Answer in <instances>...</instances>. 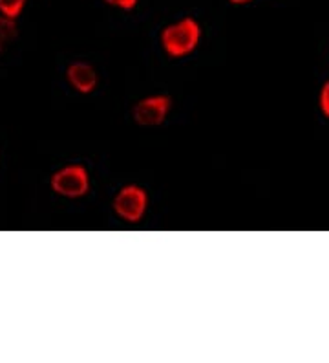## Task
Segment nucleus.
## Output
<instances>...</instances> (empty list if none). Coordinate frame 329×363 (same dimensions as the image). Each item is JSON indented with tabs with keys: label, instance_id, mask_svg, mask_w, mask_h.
<instances>
[{
	"label": "nucleus",
	"instance_id": "obj_1",
	"mask_svg": "<svg viewBox=\"0 0 329 363\" xmlns=\"http://www.w3.org/2000/svg\"><path fill=\"white\" fill-rule=\"evenodd\" d=\"M200 37H202L200 24L194 18H181L175 24L165 28L161 43L171 57H183L196 50Z\"/></svg>",
	"mask_w": 329,
	"mask_h": 363
},
{
	"label": "nucleus",
	"instance_id": "obj_2",
	"mask_svg": "<svg viewBox=\"0 0 329 363\" xmlns=\"http://www.w3.org/2000/svg\"><path fill=\"white\" fill-rule=\"evenodd\" d=\"M52 189L66 199H79L90 189V177L83 165H68L52 177Z\"/></svg>",
	"mask_w": 329,
	"mask_h": 363
},
{
	"label": "nucleus",
	"instance_id": "obj_3",
	"mask_svg": "<svg viewBox=\"0 0 329 363\" xmlns=\"http://www.w3.org/2000/svg\"><path fill=\"white\" fill-rule=\"evenodd\" d=\"M149 196L139 186H125L114 199V211L127 222H139L145 217Z\"/></svg>",
	"mask_w": 329,
	"mask_h": 363
},
{
	"label": "nucleus",
	"instance_id": "obj_4",
	"mask_svg": "<svg viewBox=\"0 0 329 363\" xmlns=\"http://www.w3.org/2000/svg\"><path fill=\"white\" fill-rule=\"evenodd\" d=\"M171 111V98L167 96H150L134 108V120L141 127H158L165 121Z\"/></svg>",
	"mask_w": 329,
	"mask_h": 363
},
{
	"label": "nucleus",
	"instance_id": "obj_5",
	"mask_svg": "<svg viewBox=\"0 0 329 363\" xmlns=\"http://www.w3.org/2000/svg\"><path fill=\"white\" fill-rule=\"evenodd\" d=\"M68 81L75 90H79L83 94H90L96 90L99 77H97L96 68L86 65V62H74L68 68Z\"/></svg>",
	"mask_w": 329,
	"mask_h": 363
},
{
	"label": "nucleus",
	"instance_id": "obj_6",
	"mask_svg": "<svg viewBox=\"0 0 329 363\" xmlns=\"http://www.w3.org/2000/svg\"><path fill=\"white\" fill-rule=\"evenodd\" d=\"M26 0H0V13L6 18H15L24 9Z\"/></svg>",
	"mask_w": 329,
	"mask_h": 363
},
{
	"label": "nucleus",
	"instance_id": "obj_7",
	"mask_svg": "<svg viewBox=\"0 0 329 363\" xmlns=\"http://www.w3.org/2000/svg\"><path fill=\"white\" fill-rule=\"evenodd\" d=\"M321 108L325 118H329V81H325L321 90Z\"/></svg>",
	"mask_w": 329,
	"mask_h": 363
},
{
	"label": "nucleus",
	"instance_id": "obj_8",
	"mask_svg": "<svg viewBox=\"0 0 329 363\" xmlns=\"http://www.w3.org/2000/svg\"><path fill=\"white\" fill-rule=\"evenodd\" d=\"M108 2L110 6H115V8H121V9H132L136 8L137 0H105Z\"/></svg>",
	"mask_w": 329,
	"mask_h": 363
},
{
	"label": "nucleus",
	"instance_id": "obj_9",
	"mask_svg": "<svg viewBox=\"0 0 329 363\" xmlns=\"http://www.w3.org/2000/svg\"><path fill=\"white\" fill-rule=\"evenodd\" d=\"M233 4H247V2H250V0H231Z\"/></svg>",
	"mask_w": 329,
	"mask_h": 363
}]
</instances>
